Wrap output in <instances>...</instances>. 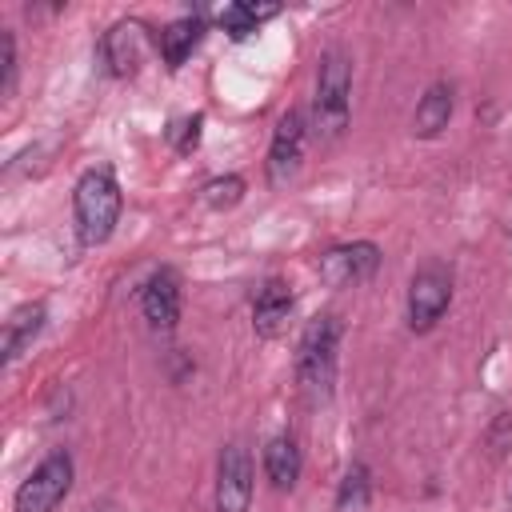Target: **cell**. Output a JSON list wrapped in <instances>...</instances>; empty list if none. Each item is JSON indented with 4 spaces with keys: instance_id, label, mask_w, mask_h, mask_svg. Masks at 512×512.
<instances>
[{
    "instance_id": "cell-1",
    "label": "cell",
    "mask_w": 512,
    "mask_h": 512,
    "mask_svg": "<svg viewBox=\"0 0 512 512\" xmlns=\"http://www.w3.org/2000/svg\"><path fill=\"white\" fill-rule=\"evenodd\" d=\"M352 108V60L344 48H328L320 56L316 72V96H312V132L316 140H336L348 128Z\"/></svg>"
},
{
    "instance_id": "cell-2",
    "label": "cell",
    "mask_w": 512,
    "mask_h": 512,
    "mask_svg": "<svg viewBox=\"0 0 512 512\" xmlns=\"http://www.w3.org/2000/svg\"><path fill=\"white\" fill-rule=\"evenodd\" d=\"M72 212H76V236L84 244H104L120 220V184L108 168H88L76 180L72 192Z\"/></svg>"
},
{
    "instance_id": "cell-3",
    "label": "cell",
    "mask_w": 512,
    "mask_h": 512,
    "mask_svg": "<svg viewBox=\"0 0 512 512\" xmlns=\"http://www.w3.org/2000/svg\"><path fill=\"white\" fill-rule=\"evenodd\" d=\"M336 348H340V320L324 312L304 328L300 348H296V384L304 396L312 400L328 396L332 376H336Z\"/></svg>"
},
{
    "instance_id": "cell-4",
    "label": "cell",
    "mask_w": 512,
    "mask_h": 512,
    "mask_svg": "<svg viewBox=\"0 0 512 512\" xmlns=\"http://www.w3.org/2000/svg\"><path fill=\"white\" fill-rule=\"evenodd\" d=\"M72 476H76L72 456H68L64 448L48 452V456L28 472V480L20 484V492H16V512H56V504H60V500L68 496V488H72Z\"/></svg>"
},
{
    "instance_id": "cell-5",
    "label": "cell",
    "mask_w": 512,
    "mask_h": 512,
    "mask_svg": "<svg viewBox=\"0 0 512 512\" xmlns=\"http://www.w3.org/2000/svg\"><path fill=\"white\" fill-rule=\"evenodd\" d=\"M452 304V272L444 264H424L408 284V328L428 332Z\"/></svg>"
},
{
    "instance_id": "cell-6",
    "label": "cell",
    "mask_w": 512,
    "mask_h": 512,
    "mask_svg": "<svg viewBox=\"0 0 512 512\" xmlns=\"http://www.w3.org/2000/svg\"><path fill=\"white\" fill-rule=\"evenodd\" d=\"M380 268V248L372 240H352V244H336L320 256L316 272L328 288H348V284H364L372 280Z\"/></svg>"
},
{
    "instance_id": "cell-7",
    "label": "cell",
    "mask_w": 512,
    "mask_h": 512,
    "mask_svg": "<svg viewBox=\"0 0 512 512\" xmlns=\"http://www.w3.org/2000/svg\"><path fill=\"white\" fill-rule=\"evenodd\" d=\"M252 456L244 444H224L216 460V512H248L252 504Z\"/></svg>"
},
{
    "instance_id": "cell-8",
    "label": "cell",
    "mask_w": 512,
    "mask_h": 512,
    "mask_svg": "<svg viewBox=\"0 0 512 512\" xmlns=\"http://www.w3.org/2000/svg\"><path fill=\"white\" fill-rule=\"evenodd\" d=\"M304 136H308V128H304V112L288 108V112L280 116L276 132H272V144H268V180H272L276 188H284V184L300 172V160H304Z\"/></svg>"
},
{
    "instance_id": "cell-9",
    "label": "cell",
    "mask_w": 512,
    "mask_h": 512,
    "mask_svg": "<svg viewBox=\"0 0 512 512\" xmlns=\"http://www.w3.org/2000/svg\"><path fill=\"white\" fill-rule=\"evenodd\" d=\"M140 308H144V320H148L156 332L176 328V320H180V276H176L172 268L152 272V280H148L144 292H140Z\"/></svg>"
},
{
    "instance_id": "cell-10",
    "label": "cell",
    "mask_w": 512,
    "mask_h": 512,
    "mask_svg": "<svg viewBox=\"0 0 512 512\" xmlns=\"http://www.w3.org/2000/svg\"><path fill=\"white\" fill-rule=\"evenodd\" d=\"M104 64L112 76H132L140 68V56H144V28L136 20H120L104 32Z\"/></svg>"
},
{
    "instance_id": "cell-11",
    "label": "cell",
    "mask_w": 512,
    "mask_h": 512,
    "mask_svg": "<svg viewBox=\"0 0 512 512\" xmlns=\"http://www.w3.org/2000/svg\"><path fill=\"white\" fill-rule=\"evenodd\" d=\"M288 316H292V292H288V284L276 280V276L264 280L256 288V296H252V324H256V332L260 336H276L288 324Z\"/></svg>"
},
{
    "instance_id": "cell-12",
    "label": "cell",
    "mask_w": 512,
    "mask_h": 512,
    "mask_svg": "<svg viewBox=\"0 0 512 512\" xmlns=\"http://www.w3.org/2000/svg\"><path fill=\"white\" fill-rule=\"evenodd\" d=\"M300 468H304L300 444H296L292 436H272L268 448H264V476L272 480V488L288 492V488L300 480Z\"/></svg>"
},
{
    "instance_id": "cell-13",
    "label": "cell",
    "mask_w": 512,
    "mask_h": 512,
    "mask_svg": "<svg viewBox=\"0 0 512 512\" xmlns=\"http://www.w3.org/2000/svg\"><path fill=\"white\" fill-rule=\"evenodd\" d=\"M44 320H48V308L40 300L36 304H20L4 324V360H16L24 348H32V340L44 328Z\"/></svg>"
},
{
    "instance_id": "cell-14",
    "label": "cell",
    "mask_w": 512,
    "mask_h": 512,
    "mask_svg": "<svg viewBox=\"0 0 512 512\" xmlns=\"http://www.w3.org/2000/svg\"><path fill=\"white\" fill-rule=\"evenodd\" d=\"M200 36H204V20H200V16H180V20H172V24L160 32V56H164V64H168V68H180V64L192 56V48L200 44Z\"/></svg>"
},
{
    "instance_id": "cell-15",
    "label": "cell",
    "mask_w": 512,
    "mask_h": 512,
    "mask_svg": "<svg viewBox=\"0 0 512 512\" xmlns=\"http://www.w3.org/2000/svg\"><path fill=\"white\" fill-rule=\"evenodd\" d=\"M452 120V88L448 84H432L420 104H416V116H412V132L416 136H440Z\"/></svg>"
},
{
    "instance_id": "cell-16",
    "label": "cell",
    "mask_w": 512,
    "mask_h": 512,
    "mask_svg": "<svg viewBox=\"0 0 512 512\" xmlns=\"http://www.w3.org/2000/svg\"><path fill=\"white\" fill-rule=\"evenodd\" d=\"M372 504V480H368V468L364 464H348L340 488H336V504L332 512H368Z\"/></svg>"
},
{
    "instance_id": "cell-17",
    "label": "cell",
    "mask_w": 512,
    "mask_h": 512,
    "mask_svg": "<svg viewBox=\"0 0 512 512\" xmlns=\"http://www.w3.org/2000/svg\"><path fill=\"white\" fill-rule=\"evenodd\" d=\"M276 12H280L276 4H228V8H220V28H224L232 40H244L248 32H256L260 20H268V16H276Z\"/></svg>"
},
{
    "instance_id": "cell-18",
    "label": "cell",
    "mask_w": 512,
    "mask_h": 512,
    "mask_svg": "<svg viewBox=\"0 0 512 512\" xmlns=\"http://www.w3.org/2000/svg\"><path fill=\"white\" fill-rule=\"evenodd\" d=\"M244 200V176H216V180H208L204 184V204L208 208H232V204H240Z\"/></svg>"
},
{
    "instance_id": "cell-19",
    "label": "cell",
    "mask_w": 512,
    "mask_h": 512,
    "mask_svg": "<svg viewBox=\"0 0 512 512\" xmlns=\"http://www.w3.org/2000/svg\"><path fill=\"white\" fill-rule=\"evenodd\" d=\"M200 128H204V116H184V120H176V124L168 128L172 148H176V152H192V148L200 144Z\"/></svg>"
},
{
    "instance_id": "cell-20",
    "label": "cell",
    "mask_w": 512,
    "mask_h": 512,
    "mask_svg": "<svg viewBox=\"0 0 512 512\" xmlns=\"http://www.w3.org/2000/svg\"><path fill=\"white\" fill-rule=\"evenodd\" d=\"M12 84H16V40H12V32L0 28V92L8 96Z\"/></svg>"
}]
</instances>
